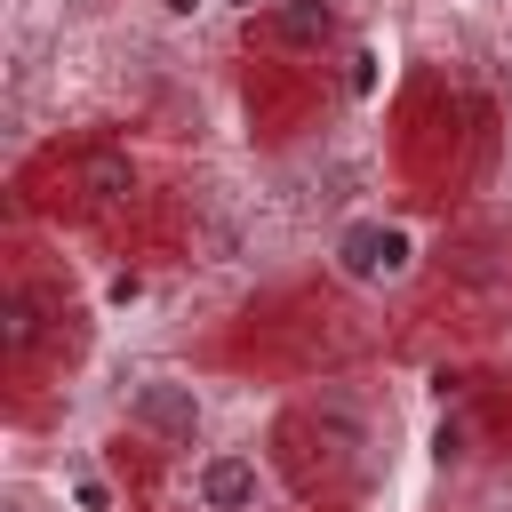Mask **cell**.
<instances>
[{"mask_svg":"<svg viewBox=\"0 0 512 512\" xmlns=\"http://www.w3.org/2000/svg\"><path fill=\"white\" fill-rule=\"evenodd\" d=\"M216 8H232V16H256V8H272V0H216Z\"/></svg>","mask_w":512,"mask_h":512,"instance_id":"cell-9","label":"cell"},{"mask_svg":"<svg viewBox=\"0 0 512 512\" xmlns=\"http://www.w3.org/2000/svg\"><path fill=\"white\" fill-rule=\"evenodd\" d=\"M200 8H216V0H160V16H176V24H192Z\"/></svg>","mask_w":512,"mask_h":512,"instance_id":"cell-8","label":"cell"},{"mask_svg":"<svg viewBox=\"0 0 512 512\" xmlns=\"http://www.w3.org/2000/svg\"><path fill=\"white\" fill-rule=\"evenodd\" d=\"M264 32H272V48H288V56H328V48L344 40V8H336V0H272V8H264Z\"/></svg>","mask_w":512,"mask_h":512,"instance_id":"cell-4","label":"cell"},{"mask_svg":"<svg viewBox=\"0 0 512 512\" xmlns=\"http://www.w3.org/2000/svg\"><path fill=\"white\" fill-rule=\"evenodd\" d=\"M0 344H8V352H24V344H32V304H24V296H8V304H0Z\"/></svg>","mask_w":512,"mask_h":512,"instance_id":"cell-6","label":"cell"},{"mask_svg":"<svg viewBox=\"0 0 512 512\" xmlns=\"http://www.w3.org/2000/svg\"><path fill=\"white\" fill-rule=\"evenodd\" d=\"M184 504L192 512H272V472L256 448H200L184 464Z\"/></svg>","mask_w":512,"mask_h":512,"instance_id":"cell-3","label":"cell"},{"mask_svg":"<svg viewBox=\"0 0 512 512\" xmlns=\"http://www.w3.org/2000/svg\"><path fill=\"white\" fill-rule=\"evenodd\" d=\"M120 416H128V432H144V440H160V448H200V440H208V400H200V384L176 376V368L128 376Z\"/></svg>","mask_w":512,"mask_h":512,"instance_id":"cell-2","label":"cell"},{"mask_svg":"<svg viewBox=\"0 0 512 512\" xmlns=\"http://www.w3.org/2000/svg\"><path fill=\"white\" fill-rule=\"evenodd\" d=\"M64 496H72L80 512H112V488H104L96 472H72V488H64Z\"/></svg>","mask_w":512,"mask_h":512,"instance_id":"cell-7","label":"cell"},{"mask_svg":"<svg viewBox=\"0 0 512 512\" xmlns=\"http://www.w3.org/2000/svg\"><path fill=\"white\" fill-rule=\"evenodd\" d=\"M8 512H32V504H8Z\"/></svg>","mask_w":512,"mask_h":512,"instance_id":"cell-10","label":"cell"},{"mask_svg":"<svg viewBox=\"0 0 512 512\" xmlns=\"http://www.w3.org/2000/svg\"><path fill=\"white\" fill-rule=\"evenodd\" d=\"M128 184H136V168H128V160H96V168H88V192H96V200H120Z\"/></svg>","mask_w":512,"mask_h":512,"instance_id":"cell-5","label":"cell"},{"mask_svg":"<svg viewBox=\"0 0 512 512\" xmlns=\"http://www.w3.org/2000/svg\"><path fill=\"white\" fill-rule=\"evenodd\" d=\"M416 264H424V240H416L400 216H352V224H336V240H328V272H336L344 288H360V296L400 288Z\"/></svg>","mask_w":512,"mask_h":512,"instance_id":"cell-1","label":"cell"}]
</instances>
